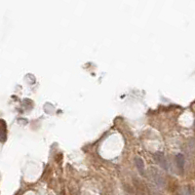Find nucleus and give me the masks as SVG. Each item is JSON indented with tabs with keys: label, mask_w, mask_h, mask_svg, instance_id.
I'll return each instance as SVG.
<instances>
[{
	"label": "nucleus",
	"mask_w": 195,
	"mask_h": 195,
	"mask_svg": "<svg viewBox=\"0 0 195 195\" xmlns=\"http://www.w3.org/2000/svg\"><path fill=\"white\" fill-rule=\"evenodd\" d=\"M135 163L136 166L138 168V171L140 175H145V162H143L142 158L140 157V156H136L135 157Z\"/></svg>",
	"instance_id": "f257e3e1"
},
{
	"label": "nucleus",
	"mask_w": 195,
	"mask_h": 195,
	"mask_svg": "<svg viewBox=\"0 0 195 195\" xmlns=\"http://www.w3.org/2000/svg\"><path fill=\"white\" fill-rule=\"evenodd\" d=\"M154 157H155V160L157 161V163L159 164V165L164 169H167V166L168 165H167V161H166L165 157H164V154L162 152H156Z\"/></svg>",
	"instance_id": "f03ea898"
},
{
	"label": "nucleus",
	"mask_w": 195,
	"mask_h": 195,
	"mask_svg": "<svg viewBox=\"0 0 195 195\" xmlns=\"http://www.w3.org/2000/svg\"><path fill=\"white\" fill-rule=\"evenodd\" d=\"M176 162H177V165L179 167V169L183 172L184 169V165H185V159H184V156L183 154H178L176 156Z\"/></svg>",
	"instance_id": "7ed1b4c3"
},
{
	"label": "nucleus",
	"mask_w": 195,
	"mask_h": 195,
	"mask_svg": "<svg viewBox=\"0 0 195 195\" xmlns=\"http://www.w3.org/2000/svg\"><path fill=\"white\" fill-rule=\"evenodd\" d=\"M2 140H3V142L5 140V124H4V122H3V138H2Z\"/></svg>",
	"instance_id": "20e7f679"
}]
</instances>
